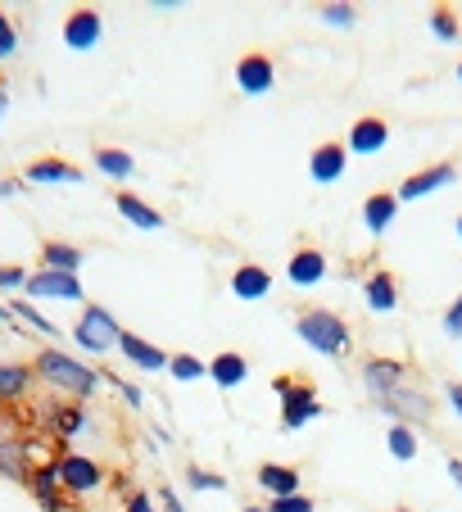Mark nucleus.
Instances as JSON below:
<instances>
[{
	"instance_id": "f257e3e1",
	"label": "nucleus",
	"mask_w": 462,
	"mask_h": 512,
	"mask_svg": "<svg viewBox=\"0 0 462 512\" xmlns=\"http://www.w3.org/2000/svg\"><path fill=\"white\" fill-rule=\"evenodd\" d=\"M358 381H363L367 399L376 404V413H385L390 422H404V426H413V431L431 426L435 404H431V395L417 386V377H413V368H408V363L372 354V358H363Z\"/></svg>"
},
{
	"instance_id": "f03ea898",
	"label": "nucleus",
	"mask_w": 462,
	"mask_h": 512,
	"mask_svg": "<svg viewBox=\"0 0 462 512\" xmlns=\"http://www.w3.org/2000/svg\"><path fill=\"white\" fill-rule=\"evenodd\" d=\"M28 363H32V372H37V386H46L50 395H59V399L91 404V399L105 390V368H96V363L68 354V349H59V345H41Z\"/></svg>"
},
{
	"instance_id": "7ed1b4c3",
	"label": "nucleus",
	"mask_w": 462,
	"mask_h": 512,
	"mask_svg": "<svg viewBox=\"0 0 462 512\" xmlns=\"http://www.w3.org/2000/svg\"><path fill=\"white\" fill-rule=\"evenodd\" d=\"M295 336L304 349L322 358H349L354 354V327L336 309H304L295 318Z\"/></svg>"
},
{
	"instance_id": "20e7f679",
	"label": "nucleus",
	"mask_w": 462,
	"mask_h": 512,
	"mask_svg": "<svg viewBox=\"0 0 462 512\" xmlns=\"http://www.w3.org/2000/svg\"><path fill=\"white\" fill-rule=\"evenodd\" d=\"M37 435H28V426L19 422L14 408H0V476L14 485H28L32 467L41 463L37 458Z\"/></svg>"
},
{
	"instance_id": "39448f33",
	"label": "nucleus",
	"mask_w": 462,
	"mask_h": 512,
	"mask_svg": "<svg viewBox=\"0 0 462 512\" xmlns=\"http://www.w3.org/2000/svg\"><path fill=\"white\" fill-rule=\"evenodd\" d=\"M68 336H73V345L87 358H105V354H118V336H123V327H118V318L105 309V304H87V309L77 313V322H73Z\"/></svg>"
},
{
	"instance_id": "423d86ee",
	"label": "nucleus",
	"mask_w": 462,
	"mask_h": 512,
	"mask_svg": "<svg viewBox=\"0 0 462 512\" xmlns=\"http://www.w3.org/2000/svg\"><path fill=\"white\" fill-rule=\"evenodd\" d=\"M272 390H277V399H281V431H286V435L304 431L308 422H318V417L327 413V404H322L318 390L308 386V381L277 377V381H272Z\"/></svg>"
},
{
	"instance_id": "0eeeda50",
	"label": "nucleus",
	"mask_w": 462,
	"mask_h": 512,
	"mask_svg": "<svg viewBox=\"0 0 462 512\" xmlns=\"http://www.w3.org/2000/svg\"><path fill=\"white\" fill-rule=\"evenodd\" d=\"M55 472H59V485H64L68 499H96L100 490H105V467H100V458L91 454H77V449H64V454H55Z\"/></svg>"
},
{
	"instance_id": "6e6552de",
	"label": "nucleus",
	"mask_w": 462,
	"mask_h": 512,
	"mask_svg": "<svg viewBox=\"0 0 462 512\" xmlns=\"http://www.w3.org/2000/svg\"><path fill=\"white\" fill-rule=\"evenodd\" d=\"M37 426L46 435H55L59 445H68V440H77V435L91 426V413H87V404H77V399H55V395H46L37 404Z\"/></svg>"
},
{
	"instance_id": "1a4fd4ad",
	"label": "nucleus",
	"mask_w": 462,
	"mask_h": 512,
	"mask_svg": "<svg viewBox=\"0 0 462 512\" xmlns=\"http://www.w3.org/2000/svg\"><path fill=\"white\" fill-rule=\"evenodd\" d=\"M23 300L32 304H82L87 300V290H82V277H73V272H46L37 268L28 277V286H23Z\"/></svg>"
},
{
	"instance_id": "9d476101",
	"label": "nucleus",
	"mask_w": 462,
	"mask_h": 512,
	"mask_svg": "<svg viewBox=\"0 0 462 512\" xmlns=\"http://www.w3.org/2000/svg\"><path fill=\"white\" fill-rule=\"evenodd\" d=\"M231 82H236V91H241L245 100L272 96V87H277V64H272V55H263V50H250V55L236 59Z\"/></svg>"
},
{
	"instance_id": "9b49d317",
	"label": "nucleus",
	"mask_w": 462,
	"mask_h": 512,
	"mask_svg": "<svg viewBox=\"0 0 462 512\" xmlns=\"http://www.w3.org/2000/svg\"><path fill=\"white\" fill-rule=\"evenodd\" d=\"M28 494L37 499V508H41V512H73V499H68L64 485H59L55 454L41 458V463L32 467V476H28Z\"/></svg>"
},
{
	"instance_id": "f8f14e48",
	"label": "nucleus",
	"mask_w": 462,
	"mask_h": 512,
	"mask_svg": "<svg viewBox=\"0 0 462 512\" xmlns=\"http://www.w3.org/2000/svg\"><path fill=\"white\" fill-rule=\"evenodd\" d=\"M59 37H64V46L73 50V55H87V50L100 46V37H105V19H100V10H68L64 28H59Z\"/></svg>"
},
{
	"instance_id": "ddd939ff",
	"label": "nucleus",
	"mask_w": 462,
	"mask_h": 512,
	"mask_svg": "<svg viewBox=\"0 0 462 512\" xmlns=\"http://www.w3.org/2000/svg\"><path fill=\"white\" fill-rule=\"evenodd\" d=\"M453 182H458V168L453 164H426V168H417V173H408L395 195H399V204H413V200H426V195H435V191H449Z\"/></svg>"
},
{
	"instance_id": "4468645a",
	"label": "nucleus",
	"mask_w": 462,
	"mask_h": 512,
	"mask_svg": "<svg viewBox=\"0 0 462 512\" xmlns=\"http://www.w3.org/2000/svg\"><path fill=\"white\" fill-rule=\"evenodd\" d=\"M327 277H331V263L318 245H299V250L286 259V281L295 290H318Z\"/></svg>"
},
{
	"instance_id": "2eb2a0df",
	"label": "nucleus",
	"mask_w": 462,
	"mask_h": 512,
	"mask_svg": "<svg viewBox=\"0 0 462 512\" xmlns=\"http://www.w3.org/2000/svg\"><path fill=\"white\" fill-rule=\"evenodd\" d=\"M390 145V123L381 114H363L349 123V136H345V150L349 155H363V159H376Z\"/></svg>"
},
{
	"instance_id": "dca6fc26",
	"label": "nucleus",
	"mask_w": 462,
	"mask_h": 512,
	"mask_svg": "<svg viewBox=\"0 0 462 512\" xmlns=\"http://www.w3.org/2000/svg\"><path fill=\"white\" fill-rule=\"evenodd\" d=\"M37 390V372L23 358H0V408H19Z\"/></svg>"
},
{
	"instance_id": "f3484780",
	"label": "nucleus",
	"mask_w": 462,
	"mask_h": 512,
	"mask_svg": "<svg viewBox=\"0 0 462 512\" xmlns=\"http://www.w3.org/2000/svg\"><path fill=\"white\" fill-rule=\"evenodd\" d=\"M345 173H349L345 141L313 145V155H308V177H313V182H318V186H336V182H345Z\"/></svg>"
},
{
	"instance_id": "a211bd4d",
	"label": "nucleus",
	"mask_w": 462,
	"mask_h": 512,
	"mask_svg": "<svg viewBox=\"0 0 462 512\" xmlns=\"http://www.w3.org/2000/svg\"><path fill=\"white\" fill-rule=\"evenodd\" d=\"M118 354H123L136 372H168V358H173L164 345H154V340L136 336V331H123V336H118Z\"/></svg>"
},
{
	"instance_id": "6ab92c4d",
	"label": "nucleus",
	"mask_w": 462,
	"mask_h": 512,
	"mask_svg": "<svg viewBox=\"0 0 462 512\" xmlns=\"http://www.w3.org/2000/svg\"><path fill=\"white\" fill-rule=\"evenodd\" d=\"M272 295V272L263 263H236L231 268V300L241 304H259Z\"/></svg>"
},
{
	"instance_id": "aec40b11",
	"label": "nucleus",
	"mask_w": 462,
	"mask_h": 512,
	"mask_svg": "<svg viewBox=\"0 0 462 512\" xmlns=\"http://www.w3.org/2000/svg\"><path fill=\"white\" fill-rule=\"evenodd\" d=\"M254 485H259L268 499H290V494H304V472L290 463H259Z\"/></svg>"
},
{
	"instance_id": "412c9836",
	"label": "nucleus",
	"mask_w": 462,
	"mask_h": 512,
	"mask_svg": "<svg viewBox=\"0 0 462 512\" xmlns=\"http://www.w3.org/2000/svg\"><path fill=\"white\" fill-rule=\"evenodd\" d=\"M23 182L28 186H77L82 182V168L59 159V155H46V159H32V164L23 168Z\"/></svg>"
},
{
	"instance_id": "4be33fe9",
	"label": "nucleus",
	"mask_w": 462,
	"mask_h": 512,
	"mask_svg": "<svg viewBox=\"0 0 462 512\" xmlns=\"http://www.w3.org/2000/svg\"><path fill=\"white\" fill-rule=\"evenodd\" d=\"M114 209L123 213V223L136 227V232H164V213L154 209L150 200H141L136 191H114Z\"/></svg>"
},
{
	"instance_id": "5701e85b",
	"label": "nucleus",
	"mask_w": 462,
	"mask_h": 512,
	"mask_svg": "<svg viewBox=\"0 0 462 512\" xmlns=\"http://www.w3.org/2000/svg\"><path fill=\"white\" fill-rule=\"evenodd\" d=\"M363 304L372 313H395L399 309V281H395V272H385V268H376V272H367L363 277Z\"/></svg>"
},
{
	"instance_id": "b1692460",
	"label": "nucleus",
	"mask_w": 462,
	"mask_h": 512,
	"mask_svg": "<svg viewBox=\"0 0 462 512\" xmlns=\"http://www.w3.org/2000/svg\"><path fill=\"white\" fill-rule=\"evenodd\" d=\"M91 164H96L100 177H109V182H118V186L136 177V155L123 150V145H96V150H91Z\"/></svg>"
},
{
	"instance_id": "393cba45",
	"label": "nucleus",
	"mask_w": 462,
	"mask_h": 512,
	"mask_svg": "<svg viewBox=\"0 0 462 512\" xmlns=\"http://www.w3.org/2000/svg\"><path fill=\"white\" fill-rule=\"evenodd\" d=\"M209 381L218 390H241L250 381V358L236 354V349H222L218 358H209Z\"/></svg>"
},
{
	"instance_id": "a878e982",
	"label": "nucleus",
	"mask_w": 462,
	"mask_h": 512,
	"mask_svg": "<svg viewBox=\"0 0 462 512\" xmlns=\"http://www.w3.org/2000/svg\"><path fill=\"white\" fill-rule=\"evenodd\" d=\"M395 218H399V195L395 191H372L363 200V227L372 236H385L390 227H395Z\"/></svg>"
},
{
	"instance_id": "bb28decb",
	"label": "nucleus",
	"mask_w": 462,
	"mask_h": 512,
	"mask_svg": "<svg viewBox=\"0 0 462 512\" xmlns=\"http://www.w3.org/2000/svg\"><path fill=\"white\" fill-rule=\"evenodd\" d=\"M37 263L46 272H82V263H87V254H82V245H73V241H41V254H37Z\"/></svg>"
},
{
	"instance_id": "cd10ccee",
	"label": "nucleus",
	"mask_w": 462,
	"mask_h": 512,
	"mask_svg": "<svg viewBox=\"0 0 462 512\" xmlns=\"http://www.w3.org/2000/svg\"><path fill=\"white\" fill-rule=\"evenodd\" d=\"M10 313H14V322H19V327H28V331H37V336H46L50 345L64 336V331L50 322V313H41V304H32V300H10Z\"/></svg>"
},
{
	"instance_id": "c85d7f7f",
	"label": "nucleus",
	"mask_w": 462,
	"mask_h": 512,
	"mask_svg": "<svg viewBox=\"0 0 462 512\" xmlns=\"http://www.w3.org/2000/svg\"><path fill=\"white\" fill-rule=\"evenodd\" d=\"M385 449H390V458H395V463H413L417 449H422V440H417L413 426L390 422V431H385Z\"/></svg>"
},
{
	"instance_id": "c756f323",
	"label": "nucleus",
	"mask_w": 462,
	"mask_h": 512,
	"mask_svg": "<svg viewBox=\"0 0 462 512\" xmlns=\"http://www.w3.org/2000/svg\"><path fill=\"white\" fill-rule=\"evenodd\" d=\"M168 377H173L177 386H200V381H209V363L195 354H173L168 358Z\"/></svg>"
},
{
	"instance_id": "7c9ffc66",
	"label": "nucleus",
	"mask_w": 462,
	"mask_h": 512,
	"mask_svg": "<svg viewBox=\"0 0 462 512\" xmlns=\"http://www.w3.org/2000/svg\"><path fill=\"white\" fill-rule=\"evenodd\" d=\"M318 19L327 23V28H358V5H349V0H331V5H318Z\"/></svg>"
},
{
	"instance_id": "2f4dec72",
	"label": "nucleus",
	"mask_w": 462,
	"mask_h": 512,
	"mask_svg": "<svg viewBox=\"0 0 462 512\" xmlns=\"http://www.w3.org/2000/svg\"><path fill=\"white\" fill-rule=\"evenodd\" d=\"M426 23H431V37L444 41V46H453V41L462 37V23H458V14L453 10H431V19Z\"/></svg>"
},
{
	"instance_id": "473e14b6",
	"label": "nucleus",
	"mask_w": 462,
	"mask_h": 512,
	"mask_svg": "<svg viewBox=\"0 0 462 512\" xmlns=\"http://www.w3.org/2000/svg\"><path fill=\"white\" fill-rule=\"evenodd\" d=\"M186 485H191L195 494H222L227 490V476H218V472H209V467H186Z\"/></svg>"
},
{
	"instance_id": "72a5a7b5",
	"label": "nucleus",
	"mask_w": 462,
	"mask_h": 512,
	"mask_svg": "<svg viewBox=\"0 0 462 512\" xmlns=\"http://www.w3.org/2000/svg\"><path fill=\"white\" fill-rule=\"evenodd\" d=\"M105 386L114 390V395L123 399L127 408H145V390L136 386V381H123V377H118V372H109V368H105Z\"/></svg>"
},
{
	"instance_id": "f704fd0d",
	"label": "nucleus",
	"mask_w": 462,
	"mask_h": 512,
	"mask_svg": "<svg viewBox=\"0 0 462 512\" xmlns=\"http://www.w3.org/2000/svg\"><path fill=\"white\" fill-rule=\"evenodd\" d=\"M14 55H19V23L0 10V64H10Z\"/></svg>"
},
{
	"instance_id": "c9c22d12",
	"label": "nucleus",
	"mask_w": 462,
	"mask_h": 512,
	"mask_svg": "<svg viewBox=\"0 0 462 512\" xmlns=\"http://www.w3.org/2000/svg\"><path fill=\"white\" fill-rule=\"evenodd\" d=\"M28 277H32V272L23 268V263H5V259H0V290H5V295L23 290V286H28Z\"/></svg>"
},
{
	"instance_id": "e433bc0d",
	"label": "nucleus",
	"mask_w": 462,
	"mask_h": 512,
	"mask_svg": "<svg viewBox=\"0 0 462 512\" xmlns=\"http://www.w3.org/2000/svg\"><path fill=\"white\" fill-rule=\"evenodd\" d=\"M268 512H318V503L308 494H290V499H268Z\"/></svg>"
},
{
	"instance_id": "4c0bfd02",
	"label": "nucleus",
	"mask_w": 462,
	"mask_h": 512,
	"mask_svg": "<svg viewBox=\"0 0 462 512\" xmlns=\"http://www.w3.org/2000/svg\"><path fill=\"white\" fill-rule=\"evenodd\" d=\"M444 336H449V340H462V290H458V300L444 309Z\"/></svg>"
},
{
	"instance_id": "58836bf2",
	"label": "nucleus",
	"mask_w": 462,
	"mask_h": 512,
	"mask_svg": "<svg viewBox=\"0 0 462 512\" xmlns=\"http://www.w3.org/2000/svg\"><path fill=\"white\" fill-rule=\"evenodd\" d=\"M118 512H164V508L154 503V494L132 490V494H127V499H123V508H118Z\"/></svg>"
},
{
	"instance_id": "ea45409f",
	"label": "nucleus",
	"mask_w": 462,
	"mask_h": 512,
	"mask_svg": "<svg viewBox=\"0 0 462 512\" xmlns=\"http://www.w3.org/2000/svg\"><path fill=\"white\" fill-rule=\"evenodd\" d=\"M444 399H449L453 417H458V422H462V381H449V386H444Z\"/></svg>"
},
{
	"instance_id": "a19ab883",
	"label": "nucleus",
	"mask_w": 462,
	"mask_h": 512,
	"mask_svg": "<svg viewBox=\"0 0 462 512\" xmlns=\"http://www.w3.org/2000/svg\"><path fill=\"white\" fill-rule=\"evenodd\" d=\"M159 508H164V512H186V503L177 499V490H168V485H164V490H159Z\"/></svg>"
},
{
	"instance_id": "79ce46f5",
	"label": "nucleus",
	"mask_w": 462,
	"mask_h": 512,
	"mask_svg": "<svg viewBox=\"0 0 462 512\" xmlns=\"http://www.w3.org/2000/svg\"><path fill=\"white\" fill-rule=\"evenodd\" d=\"M14 195H23V182L19 177H0V200H14Z\"/></svg>"
},
{
	"instance_id": "37998d69",
	"label": "nucleus",
	"mask_w": 462,
	"mask_h": 512,
	"mask_svg": "<svg viewBox=\"0 0 462 512\" xmlns=\"http://www.w3.org/2000/svg\"><path fill=\"white\" fill-rule=\"evenodd\" d=\"M10 100H14L10 78H0V127H5V114H10Z\"/></svg>"
},
{
	"instance_id": "c03bdc74",
	"label": "nucleus",
	"mask_w": 462,
	"mask_h": 512,
	"mask_svg": "<svg viewBox=\"0 0 462 512\" xmlns=\"http://www.w3.org/2000/svg\"><path fill=\"white\" fill-rule=\"evenodd\" d=\"M0 327H14V336H23V327L14 322V313H10V304H0Z\"/></svg>"
},
{
	"instance_id": "a18cd8bd",
	"label": "nucleus",
	"mask_w": 462,
	"mask_h": 512,
	"mask_svg": "<svg viewBox=\"0 0 462 512\" xmlns=\"http://www.w3.org/2000/svg\"><path fill=\"white\" fill-rule=\"evenodd\" d=\"M449 481L462 490V458H449Z\"/></svg>"
},
{
	"instance_id": "49530a36",
	"label": "nucleus",
	"mask_w": 462,
	"mask_h": 512,
	"mask_svg": "<svg viewBox=\"0 0 462 512\" xmlns=\"http://www.w3.org/2000/svg\"><path fill=\"white\" fill-rule=\"evenodd\" d=\"M241 512H268V508H259V503H250V508H241Z\"/></svg>"
},
{
	"instance_id": "de8ad7c7",
	"label": "nucleus",
	"mask_w": 462,
	"mask_h": 512,
	"mask_svg": "<svg viewBox=\"0 0 462 512\" xmlns=\"http://www.w3.org/2000/svg\"><path fill=\"white\" fill-rule=\"evenodd\" d=\"M453 227H458V241H462V213H458V223H453Z\"/></svg>"
},
{
	"instance_id": "09e8293b",
	"label": "nucleus",
	"mask_w": 462,
	"mask_h": 512,
	"mask_svg": "<svg viewBox=\"0 0 462 512\" xmlns=\"http://www.w3.org/2000/svg\"><path fill=\"white\" fill-rule=\"evenodd\" d=\"M453 78H458V82H462V64H458V68H453Z\"/></svg>"
},
{
	"instance_id": "8fccbe9b",
	"label": "nucleus",
	"mask_w": 462,
	"mask_h": 512,
	"mask_svg": "<svg viewBox=\"0 0 462 512\" xmlns=\"http://www.w3.org/2000/svg\"><path fill=\"white\" fill-rule=\"evenodd\" d=\"M390 512H417V508H390Z\"/></svg>"
}]
</instances>
